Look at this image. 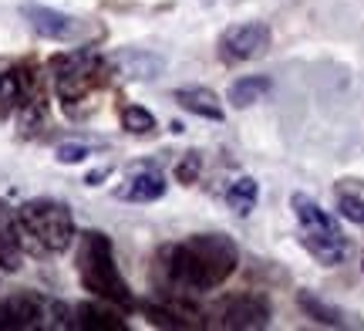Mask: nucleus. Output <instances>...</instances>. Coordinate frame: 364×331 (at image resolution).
<instances>
[{
    "instance_id": "1",
    "label": "nucleus",
    "mask_w": 364,
    "mask_h": 331,
    "mask_svg": "<svg viewBox=\"0 0 364 331\" xmlns=\"http://www.w3.org/2000/svg\"><path fill=\"white\" fill-rule=\"evenodd\" d=\"M240 251L223 233H196L159 253V270L166 284L182 291H213L233 278Z\"/></svg>"
},
{
    "instance_id": "2",
    "label": "nucleus",
    "mask_w": 364,
    "mask_h": 331,
    "mask_svg": "<svg viewBox=\"0 0 364 331\" xmlns=\"http://www.w3.org/2000/svg\"><path fill=\"white\" fill-rule=\"evenodd\" d=\"M78 278H81V288L91 291L98 301H108V305H118V308L135 305L129 284H125V278L118 274V267H115L112 240L105 237L102 230H88V233H81Z\"/></svg>"
},
{
    "instance_id": "3",
    "label": "nucleus",
    "mask_w": 364,
    "mask_h": 331,
    "mask_svg": "<svg viewBox=\"0 0 364 331\" xmlns=\"http://www.w3.org/2000/svg\"><path fill=\"white\" fill-rule=\"evenodd\" d=\"M108 71H112V61L98 58V54L88 51V48L54 54L51 58L54 88H58V98H61V105L68 108V115H75L81 102H88L98 88L108 85Z\"/></svg>"
},
{
    "instance_id": "4",
    "label": "nucleus",
    "mask_w": 364,
    "mask_h": 331,
    "mask_svg": "<svg viewBox=\"0 0 364 331\" xmlns=\"http://www.w3.org/2000/svg\"><path fill=\"white\" fill-rule=\"evenodd\" d=\"M21 240L38 253H65L75 240V216L58 199H31L17 210Z\"/></svg>"
},
{
    "instance_id": "5",
    "label": "nucleus",
    "mask_w": 364,
    "mask_h": 331,
    "mask_svg": "<svg viewBox=\"0 0 364 331\" xmlns=\"http://www.w3.org/2000/svg\"><path fill=\"white\" fill-rule=\"evenodd\" d=\"M290 203H294V213H297V220H300V240H304V247L324 267L341 264L351 253V240L341 233L338 220L327 210H321L307 193H294Z\"/></svg>"
},
{
    "instance_id": "6",
    "label": "nucleus",
    "mask_w": 364,
    "mask_h": 331,
    "mask_svg": "<svg viewBox=\"0 0 364 331\" xmlns=\"http://www.w3.org/2000/svg\"><path fill=\"white\" fill-rule=\"evenodd\" d=\"M21 14H24V21L31 24V31L44 41L81 44V41H88V34H91V27L85 24V21L71 17V14L54 11V7H44V4H24Z\"/></svg>"
},
{
    "instance_id": "7",
    "label": "nucleus",
    "mask_w": 364,
    "mask_h": 331,
    "mask_svg": "<svg viewBox=\"0 0 364 331\" xmlns=\"http://www.w3.org/2000/svg\"><path fill=\"white\" fill-rule=\"evenodd\" d=\"M270 48V27L260 21H250V24H236L226 27L216 41V54H220L223 65H243L260 58Z\"/></svg>"
},
{
    "instance_id": "8",
    "label": "nucleus",
    "mask_w": 364,
    "mask_h": 331,
    "mask_svg": "<svg viewBox=\"0 0 364 331\" xmlns=\"http://www.w3.org/2000/svg\"><path fill=\"white\" fill-rule=\"evenodd\" d=\"M213 318L220 328H267L270 305L260 294H230L213 305Z\"/></svg>"
},
{
    "instance_id": "9",
    "label": "nucleus",
    "mask_w": 364,
    "mask_h": 331,
    "mask_svg": "<svg viewBox=\"0 0 364 331\" xmlns=\"http://www.w3.org/2000/svg\"><path fill=\"white\" fill-rule=\"evenodd\" d=\"M34 98H44L34 65H14L7 71H0V119L17 115Z\"/></svg>"
},
{
    "instance_id": "10",
    "label": "nucleus",
    "mask_w": 364,
    "mask_h": 331,
    "mask_svg": "<svg viewBox=\"0 0 364 331\" xmlns=\"http://www.w3.org/2000/svg\"><path fill=\"white\" fill-rule=\"evenodd\" d=\"M48 318V305L38 294L17 291L0 301V328H38Z\"/></svg>"
},
{
    "instance_id": "11",
    "label": "nucleus",
    "mask_w": 364,
    "mask_h": 331,
    "mask_svg": "<svg viewBox=\"0 0 364 331\" xmlns=\"http://www.w3.org/2000/svg\"><path fill=\"white\" fill-rule=\"evenodd\" d=\"M115 196L125 203H152V199L166 196V179L152 166H132L125 183L115 189Z\"/></svg>"
},
{
    "instance_id": "12",
    "label": "nucleus",
    "mask_w": 364,
    "mask_h": 331,
    "mask_svg": "<svg viewBox=\"0 0 364 331\" xmlns=\"http://www.w3.org/2000/svg\"><path fill=\"white\" fill-rule=\"evenodd\" d=\"M0 267L4 270H21L24 267V240L17 226V213L0 199Z\"/></svg>"
},
{
    "instance_id": "13",
    "label": "nucleus",
    "mask_w": 364,
    "mask_h": 331,
    "mask_svg": "<svg viewBox=\"0 0 364 331\" xmlns=\"http://www.w3.org/2000/svg\"><path fill=\"white\" fill-rule=\"evenodd\" d=\"M112 68H118V75H125L132 81H149V78H159L166 61L159 54H149V51H118L112 58Z\"/></svg>"
},
{
    "instance_id": "14",
    "label": "nucleus",
    "mask_w": 364,
    "mask_h": 331,
    "mask_svg": "<svg viewBox=\"0 0 364 331\" xmlns=\"http://www.w3.org/2000/svg\"><path fill=\"white\" fill-rule=\"evenodd\" d=\"M75 328L85 331H125V318L105 305H78L75 308Z\"/></svg>"
},
{
    "instance_id": "15",
    "label": "nucleus",
    "mask_w": 364,
    "mask_h": 331,
    "mask_svg": "<svg viewBox=\"0 0 364 331\" xmlns=\"http://www.w3.org/2000/svg\"><path fill=\"white\" fill-rule=\"evenodd\" d=\"M176 102H179L186 112L199 115V119L223 122V105H220V98L209 92V88H179V92H176Z\"/></svg>"
},
{
    "instance_id": "16",
    "label": "nucleus",
    "mask_w": 364,
    "mask_h": 331,
    "mask_svg": "<svg viewBox=\"0 0 364 331\" xmlns=\"http://www.w3.org/2000/svg\"><path fill=\"white\" fill-rule=\"evenodd\" d=\"M270 88L273 85L267 75H247V78H236L230 85V102H233V108H250L253 102H260Z\"/></svg>"
},
{
    "instance_id": "17",
    "label": "nucleus",
    "mask_w": 364,
    "mask_h": 331,
    "mask_svg": "<svg viewBox=\"0 0 364 331\" xmlns=\"http://www.w3.org/2000/svg\"><path fill=\"white\" fill-rule=\"evenodd\" d=\"M297 305L304 308V315H311V318H314V321H321V325H331V328H344V325H348V318L341 315L338 308L324 305V301H321V298H314L311 291H300Z\"/></svg>"
},
{
    "instance_id": "18",
    "label": "nucleus",
    "mask_w": 364,
    "mask_h": 331,
    "mask_svg": "<svg viewBox=\"0 0 364 331\" xmlns=\"http://www.w3.org/2000/svg\"><path fill=\"white\" fill-rule=\"evenodd\" d=\"M257 196H260V186L253 183L250 176H243V179H236V183L230 186L226 203H230V210H236L240 216H250L253 206H257Z\"/></svg>"
},
{
    "instance_id": "19",
    "label": "nucleus",
    "mask_w": 364,
    "mask_h": 331,
    "mask_svg": "<svg viewBox=\"0 0 364 331\" xmlns=\"http://www.w3.org/2000/svg\"><path fill=\"white\" fill-rule=\"evenodd\" d=\"M338 210H341V216H348L351 224L364 226V189H358L354 183L338 186Z\"/></svg>"
},
{
    "instance_id": "20",
    "label": "nucleus",
    "mask_w": 364,
    "mask_h": 331,
    "mask_svg": "<svg viewBox=\"0 0 364 331\" xmlns=\"http://www.w3.org/2000/svg\"><path fill=\"white\" fill-rule=\"evenodd\" d=\"M122 125L132 135H152L156 132V115L142 105H125L122 108Z\"/></svg>"
},
{
    "instance_id": "21",
    "label": "nucleus",
    "mask_w": 364,
    "mask_h": 331,
    "mask_svg": "<svg viewBox=\"0 0 364 331\" xmlns=\"http://www.w3.org/2000/svg\"><path fill=\"white\" fill-rule=\"evenodd\" d=\"M199 172H203V156H199L196 149H189L186 156H179V162H176V179H179L182 186H193L196 179H199Z\"/></svg>"
},
{
    "instance_id": "22",
    "label": "nucleus",
    "mask_w": 364,
    "mask_h": 331,
    "mask_svg": "<svg viewBox=\"0 0 364 331\" xmlns=\"http://www.w3.org/2000/svg\"><path fill=\"white\" fill-rule=\"evenodd\" d=\"M145 315H149V321H152V325H162V328H189V321L182 318V315L166 311V308L149 305V308H145Z\"/></svg>"
},
{
    "instance_id": "23",
    "label": "nucleus",
    "mask_w": 364,
    "mask_h": 331,
    "mask_svg": "<svg viewBox=\"0 0 364 331\" xmlns=\"http://www.w3.org/2000/svg\"><path fill=\"white\" fill-rule=\"evenodd\" d=\"M88 156H91V146H85V142H61L58 146V162H65V166L85 162Z\"/></svg>"
},
{
    "instance_id": "24",
    "label": "nucleus",
    "mask_w": 364,
    "mask_h": 331,
    "mask_svg": "<svg viewBox=\"0 0 364 331\" xmlns=\"http://www.w3.org/2000/svg\"><path fill=\"white\" fill-rule=\"evenodd\" d=\"M108 172H112V169H108V166H105V169H95V172H88V179H85V183H88V186H98V183H102V179H105V176H108Z\"/></svg>"
},
{
    "instance_id": "25",
    "label": "nucleus",
    "mask_w": 364,
    "mask_h": 331,
    "mask_svg": "<svg viewBox=\"0 0 364 331\" xmlns=\"http://www.w3.org/2000/svg\"><path fill=\"white\" fill-rule=\"evenodd\" d=\"M361 270H364V257H361Z\"/></svg>"
}]
</instances>
